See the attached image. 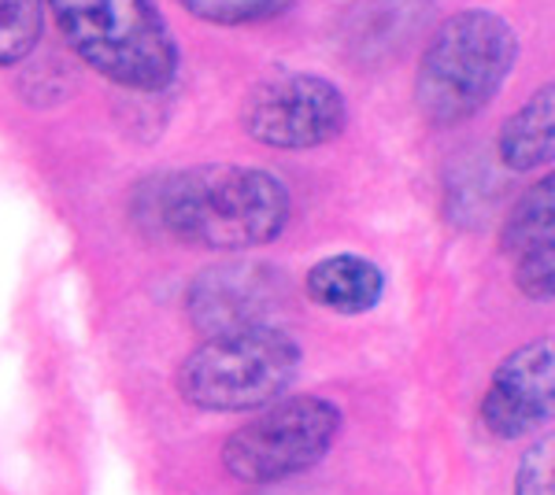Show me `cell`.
<instances>
[{"mask_svg": "<svg viewBox=\"0 0 555 495\" xmlns=\"http://www.w3.org/2000/svg\"><path fill=\"white\" fill-rule=\"evenodd\" d=\"M515 263V285L522 296H530L537 303H548L555 289V245L530 248L522 256L512 259Z\"/></svg>", "mask_w": 555, "mask_h": 495, "instance_id": "15", "label": "cell"}, {"mask_svg": "<svg viewBox=\"0 0 555 495\" xmlns=\"http://www.w3.org/2000/svg\"><path fill=\"white\" fill-rule=\"evenodd\" d=\"M44 0H0V67H15L38 49Z\"/></svg>", "mask_w": 555, "mask_h": 495, "instance_id": "12", "label": "cell"}, {"mask_svg": "<svg viewBox=\"0 0 555 495\" xmlns=\"http://www.w3.org/2000/svg\"><path fill=\"white\" fill-rule=\"evenodd\" d=\"M60 38L86 67L138 93L178 78V41L156 0H44Z\"/></svg>", "mask_w": 555, "mask_h": 495, "instance_id": "3", "label": "cell"}, {"mask_svg": "<svg viewBox=\"0 0 555 495\" xmlns=\"http://www.w3.org/2000/svg\"><path fill=\"white\" fill-rule=\"evenodd\" d=\"M518 63V34L489 8H463L429 34L415 70V107L434 130H455L496 101Z\"/></svg>", "mask_w": 555, "mask_h": 495, "instance_id": "2", "label": "cell"}, {"mask_svg": "<svg viewBox=\"0 0 555 495\" xmlns=\"http://www.w3.org/2000/svg\"><path fill=\"white\" fill-rule=\"evenodd\" d=\"M552 211H555V178L544 174L541 182H533L518 196L512 214L504 219V230H500V248H504V256L515 259L530 248L555 245Z\"/></svg>", "mask_w": 555, "mask_h": 495, "instance_id": "11", "label": "cell"}, {"mask_svg": "<svg viewBox=\"0 0 555 495\" xmlns=\"http://www.w3.org/2000/svg\"><path fill=\"white\" fill-rule=\"evenodd\" d=\"M555 433H541L518 458L512 495H555Z\"/></svg>", "mask_w": 555, "mask_h": 495, "instance_id": "14", "label": "cell"}, {"mask_svg": "<svg viewBox=\"0 0 555 495\" xmlns=\"http://www.w3.org/2000/svg\"><path fill=\"white\" fill-rule=\"evenodd\" d=\"M555 414V344L537 337L492 370L481 395L478 421L489 437L518 440L548 426Z\"/></svg>", "mask_w": 555, "mask_h": 495, "instance_id": "8", "label": "cell"}, {"mask_svg": "<svg viewBox=\"0 0 555 495\" xmlns=\"http://www.w3.org/2000/svg\"><path fill=\"white\" fill-rule=\"evenodd\" d=\"M304 366L297 337L278 326H248L208 337L178 363L175 389L208 414H248L282 400Z\"/></svg>", "mask_w": 555, "mask_h": 495, "instance_id": "4", "label": "cell"}, {"mask_svg": "<svg viewBox=\"0 0 555 495\" xmlns=\"http://www.w3.org/2000/svg\"><path fill=\"white\" fill-rule=\"evenodd\" d=\"M348 126L341 86L311 70H278L241 101V130L263 148L304 152L337 141Z\"/></svg>", "mask_w": 555, "mask_h": 495, "instance_id": "6", "label": "cell"}, {"mask_svg": "<svg viewBox=\"0 0 555 495\" xmlns=\"http://www.w3.org/2000/svg\"><path fill=\"white\" fill-rule=\"evenodd\" d=\"M289 300V277L282 266L259 259H230L208 266L185 289V314L201 337H219L248 326H271Z\"/></svg>", "mask_w": 555, "mask_h": 495, "instance_id": "7", "label": "cell"}, {"mask_svg": "<svg viewBox=\"0 0 555 495\" xmlns=\"http://www.w3.org/2000/svg\"><path fill=\"white\" fill-rule=\"evenodd\" d=\"M500 164L515 174H530L552 164L555 152V86L544 82L518 112L500 126Z\"/></svg>", "mask_w": 555, "mask_h": 495, "instance_id": "10", "label": "cell"}, {"mask_svg": "<svg viewBox=\"0 0 555 495\" xmlns=\"http://www.w3.org/2000/svg\"><path fill=\"white\" fill-rule=\"evenodd\" d=\"M345 411L326 395H282L222 440V470L241 484L300 477L334 452Z\"/></svg>", "mask_w": 555, "mask_h": 495, "instance_id": "5", "label": "cell"}, {"mask_svg": "<svg viewBox=\"0 0 555 495\" xmlns=\"http://www.w3.org/2000/svg\"><path fill=\"white\" fill-rule=\"evenodd\" d=\"M304 292L315 308L330 314H366L382 303L385 274L374 259L356 256V251H337V256L319 259L304 274Z\"/></svg>", "mask_w": 555, "mask_h": 495, "instance_id": "9", "label": "cell"}, {"mask_svg": "<svg viewBox=\"0 0 555 495\" xmlns=\"http://www.w3.org/2000/svg\"><path fill=\"white\" fill-rule=\"evenodd\" d=\"M175 4L185 8L193 19L215 26H253L289 12L293 0H175Z\"/></svg>", "mask_w": 555, "mask_h": 495, "instance_id": "13", "label": "cell"}, {"mask_svg": "<svg viewBox=\"0 0 555 495\" xmlns=\"http://www.w3.org/2000/svg\"><path fill=\"white\" fill-rule=\"evenodd\" d=\"M149 233L201 251H248L278 240L293 200L278 174L237 164H196L156 174L133 200Z\"/></svg>", "mask_w": 555, "mask_h": 495, "instance_id": "1", "label": "cell"}]
</instances>
